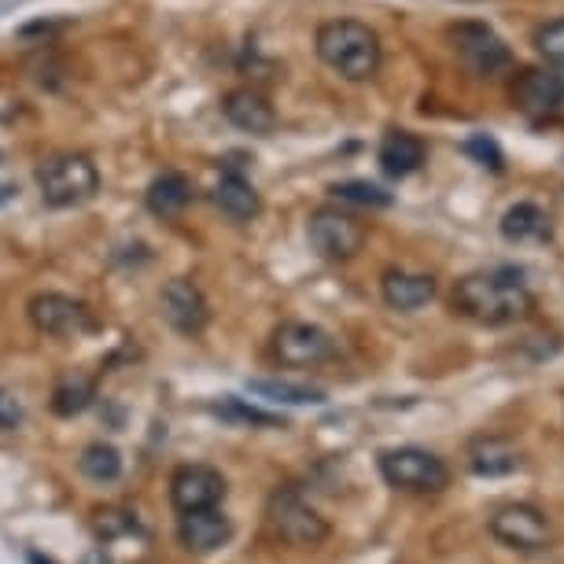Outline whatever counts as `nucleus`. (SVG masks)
Instances as JSON below:
<instances>
[{"label":"nucleus","mask_w":564,"mask_h":564,"mask_svg":"<svg viewBox=\"0 0 564 564\" xmlns=\"http://www.w3.org/2000/svg\"><path fill=\"white\" fill-rule=\"evenodd\" d=\"M451 306L462 317L487 328H502L513 322H524L535 311V295L528 292L524 273L513 265H498V270L468 273L454 284Z\"/></svg>","instance_id":"obj_1"},{"label":"nucleus","mask_w":564,"mask_h":564,"mask_svg":"<svg viewBox=\"0 0 564 564\" xmlns=\"http://www.w3.org/2000/svg\"><path fill=\"white\" fill-rule=\"evenodd\" d=\"M317 59L347 82H369L380 70V37L358 19H328L314 37Z\"/></svg>","instance_id":"obj_2"},{"label":"nucleus","mask_w":564,"mask_h":564,"mask_svg":"<svg viewBox=\"0 0 564 564\" xmlns=\"http://www.w3.org/2000/svg\"><path fill=\"white\" fill-rule=\"evenodd\" d=\"M37 188H41V199L56 210L82 207L100 193L97 163L82 152L48 155L45 163L37 166Z\"/></svg>","instance_id":"obj_3"},{"label":"nucleus","mask_w":564,"mask_h":564,"mask_svg":"<svg viewBox=\"0 0 564 564\" xmlns=\"http://www.w3.org/2000/svg\"><path fill=\"white\" fill-rule=\"evenodd\" d=\"M380 480L406 495H443L451 487V468L424 446H388L377 454Z\"/></svg>","instance_id":"obj_4"},{"label":"nucleus","mask_w":564,"mask_h":564,"mask_svg":"<svg viewBox=\"0 0 564 564\" xmlns=\"http://www.w3.org/2000/svg\"><path fill=\"white\" fill-rule=\"evenodd\" d=\"M265 517H270V528L276 531V539H284L289 546H322V542L333 535L328 520L317 513L303 498L300 487H292V484L273 491L270 506H265Z\"/></svg>","instance_id":"obj_5"},{"label":"nucleus","mask_w":564,"mask_h":564,"mask_svg":"<svg viewBox=\"0 0 564 564\" xmlns=\"http://www.w3.org/2000/svg\"><path fill=\"white\" fill-rule=\"evenodd\" d=\"M487 528H491V535L502 542L506 550H517V553H539L553 542L550 517L531 502L498 506L491 520H487Z\"/></svg>","instance_id":"obj_6"},{"label":"nucleus","mask_w":564,"mask_h":564,"mask_svg":"<svg viewBox=\"0 0 564 564\" xmlns=\"http://www.w3.org/2000/svg\"><path fill=\"white\" fill-rule=\"evenodd\" d=\"M509 97L531 126H564V74L520 70Z\"/></svg>","instance_id":"obj_7"},{"label":"nucleus","mask_w":564,"mask_h":564,"mask_svg":"<svg viewBox=\"0 0 564 564\" xmlns=\"http://www.w3.org/2000/svg\"><path fill=\"white\" fill-rule=\"evenodd\" d=\"M311 248L328 262H347L366 248V226L339 207H317L306 221Z\"/></svg>","instance_id":"obj_8"},{"label":"nucleus","mask_w":564,"mask_h":564,"mask_svg":"<svg viewBox=\"0 0 564 564\" xmlns=\"http://www.w3.org/2000/svg\"><path fill=\"white\" fill-rule=\"evenodd\" d=\"M451 41H454L457 59H462L476 78H495V74L513 67V52H509L506 41L487 23H457L451 26Z\"/></svg>","instance_id":"obj_9"},{"label":"nucleus","mask_w":564,"mask_h":564,"mask_svg":"<svg viewBox=\"0 0 564 564\" xmlns=\"http://www.w3.org/2000/svg\"><path fill=\"white\" fill-rule=\"evenodd\" d=\"M273 355L276 361L292 369H317L336 358V339L322 325L311 322H284L273 333Z\"/></svg>","instance_id":"obj_10"},{"label":"nucleus","mask_w":564,"mask_h":564,"mask_svg":"<svg viewBox=\"0 0 564 564\" xmlns=\"http://www.w3.org/2000/svg\"><path fill=\"white\" fill-rule=\"evenodd\" d=\"M229 484L218 468L210 465H181L170 476V506L181 513H196V509H215L226 502Z\"/></svg>","instance_id":"obj_11"},{"label":"nucleus","mask_w":564,"mask_h":564,"mask_svg":"<svg viewBox=\"0 0 564 564\" xmlns=\"http://www.w3.org/2000/svg\"><path fill=\"white\" fill-rule=\"evenodd\" d=\"M30 325L45 336H78V333H89L93 325V314L89 306L82 300H70L63 292H41L30 300Z\"/></svg>","instance_id":"obj_12"},{"label":"nucleus","mask_w":564,"mask_h":564,"mask_svg":"<svg viewBox=\"0 0 564 564\" xmlns=\"http://www.w3.org/2000/svg\"><path fill=\"white\" fill-rule=\"evenodd\" d=\"M159 306H163L166 325L181 336H199L210 322L207 295L199 292V284L188 281V276H174V281H166L163 295H159Z\"/></svg>","instance_id":"obj_13"},{"label":"nucleus","mask_w":564,"mask_h":564,"mask_svg":"<svg viewBox=\"0 0 564 564\" xmlns=\"http://www.w3.org/2000/svg\"><path fill=\"white\" fill-rule=\"evenodd\" d=\"M468 473L480 480H502V476H517L524 468V451L509 440V435H476L465 446Z\"/></svg>","instance_id":"obj_14"},{"label":"nucleus","mask_w":564,"mask_h":564,"mask_svg":"<svg viewBox=\"0 0 564 564\" xmlns=\"http://www.w3.org/2000/svg\"><path fill=\"white\" fill-rule=\"evenodd\" d=\"M232 539V520L221 509H196V513H181L177 520V542L188 553H215Z\"/></svg>","instance_id":"obj_15"},{"label":"nucleus","mask_w":564,"mask_h":564,"mask_svg":"<svg viewBox=\"0 0 564 564\" xmlns=\"http://www.w3.org/2000/svg\"><path fill=\"white\" fill-rule=\"evenodd\" d=\"M221 115L237 126L243 133H254V137H265L273 133L276 126V111L273 104L262 97V93L254 89H232L226 93V100H221Z\"/></svg>","instance_id":"obj_16"},{"label":"nucleus","mask_w":564,"mask_h":564,"mask_svg":"<svg viewBox=\"0 0 564 564\" xmlns=\"http://www.w3.org/2000/svg\"><path fill=\"white\" fill-rule=\"evenodd\" d=\"M380 295H384V303L391 311L413 314L435 300V276L410 273V270H388L384 281H380Z\"/></svg>","instance_id":"obj_17"},{"label":"nucleus","mask_w":564,"mask_h":564,"mask_svg":"<svg viewBox=\"0 0 564 564\" xmlns=\"http://www.w3.org/2000/svg\"><path fill=\"white\" fill-rule=\"evenodd\" d=\"M380 170H384L388 177H410L417 174V170L424 166V159H429V148H424V141L417 133L410 130H388L384 141H380Z\"/></svg>","instance_id":"obj_18"},{"label":"nucleus","mask_w":564,"mask_h":564,"mask_svg":"<svg viewBox=\"0 0 564 564\" xmlns=\"http://www.w3.org/2000/svg\"><path fill=\"white\" fill-rule=\"evenodd\" d=\"M215 199L232 221H251V218H259V210H262L259 193H254V185L240 174V170H226V174H221Z\"/></svg>","instance_id":"obj_19"},{"label":"nucleus","mask_w":564,"mask_h":564,"mask_svg":"<svg viewBox=\"0 0 564 564\" xmlns=\"http://www.w3.org/2000/svg\"><path fill=\"white\" fill-rule=\"evenodd\" d=\"M498 232L509 243H528V240H550L553 237V221L539 204H513L498 221Z\"/></svg>","instance_id":"obj_20"},{"label":"nucleus","mask_w":564,"mask_h":564,"mask_svg":"<svg viewBox=\"0 0 564 564\" xmlns=\"http://www.w3.org/2000/svg\"><path fill=\"white\" fill-rule=\"evenodd\" d=\"M144 204L159 218H174L188 204H193V185H188L185 174H177V170H166V174H159L152 185H148Z\"/></svg>","instance_id":"obj_21"},{"label":"nucleus","mask_w":564,"mask_h":564,"mask_svg":"<svg viewBox=\"0 0 564 564\" xmlns=\"http://www.w3.org/2000/svg\"><path fill=\"white\" fill-rule=\"evenodd\" d=\"M93 399H97V384L89 377H82V372H70L52 388V413L56 417H78V413L93 406Z\"/></svg>","instance_id":"obj_22"},{"label":"nucleus","mask_w":564,"mask_h":564,"mask_svg":"<svg viewBox=\"0 0 564 564\" xmlns=\"http://www.w3.org/2000/svg\"><path fill=\"white\" fill-rule=\"evenodd\" d=\"M78 473L93 484H115L122 476V454L111 443H89L78 457Z\"/></svg>","instance_id":"obj_23"},{"label":"nucleus","mask_w":564,"mask_h":564,"mask_svg":"<svg viewBox=\"0 0 564 564\" xmlns=\"http://www.w3.org/2000/svg\"><path fill=\"white\" fill-rule=\"evenodd\" d=\"M248 391L270 402H284V406H322L325 402L322 388L289 384V380H248Z\"/></svg>","instance_id":"obj_24"},{"label":"nucleus","mask_w":564,"mask_h":564,"mask_svg":"<svg viewBox=\"0 0 564 564\" xmlns=\"http://www.w3.org/2000/svg\"><path fill=\"white\" fill-rule=\"evenodd\" d=\"M215 413L221 421H229V424H254V429H289V421L284 417H273V413H265V410H259V406H248L243 399H237V395H221L218 402H215Z\"/></svg>","instance_id":"obj_25"},{"label":"nucleus","mask_w":564,"mask_h":564,"mask_svg":"<svg viewBox=\"0 0 564 564\" xmlns=\"http://www.w3.org/2000/svg\"><path fill=\"white\" fill-rule=\"evenodd\" d=\"M333 196L344 199V204H358V207H391V196L388 188L372 185V181H339V185H333Z\"/></svg>","instance_id":"obj_26"},{"label":"nucleus","mask_w":564,"mask_h":564,"mask_svg":"<svg viewBox=\"0 0 564 564\" xmlns=\"http://www.w3.org/2000/svg\"><path fill=\"white\" fill-rule=\"evenodd\" d=\"M531 41H535V52L550 63V67H564V19L542 23Z\"/></svg>","instance_id":"obj_27"},{"label":"nucleus","mask_w":564,"mask_h":564,"mask_svg":"<svg viewBox=\"0 0 564 564\" xmlns=\"http://www.w3.org/2000/svg\"><path fill=\"white\" fill-rule=\"evenodd\" d=\"M465 152L480 159L484 166H491L495 174H502V170H506V155H502V148H498V144L491 141V137H484V133H480V137H468Z\"/></svg>","instance_id":"obj_28"},{"label":"nucleus","mask_w":564,"mask_h":564,"mask_svg":"<svg viewBox=\"0 0 564 564\" xmlns=\"http://www.w3.org/2000/svg\"><path fill=\"white\" fill-rule=\"evenodd\" d=\"M23 421H26L23 399L12 388H0V432H15Z\"/></svg>","instance_id":"obj_29"},{"label":"nucleus","mask_w":564,"mask_h":564,"mask_svg":"<svg viewBox=\"0 0 564 564\" xmlns=\"http://www.w3.org/2000/svg\"><path fill=\"white\" fill-rule=\"evenodd\" d=\"M26 564H56V561L45 557V553H41V550H30V553H26Z\"/></svg>","instance_id":"obj_30"},{"label":"nucleus","mask_w":564,"mask_h":564,"mask_svg":"<svg viewBox=\"0 0 564 564\" xmlns=\"http://www.w3.org/2000/svg\"><path fill=\"white\" fill-rule=\"evenodd\" d=\"M12 196H15V188H12V185H0V207H4Z\"/></svg>","instance_id":"obj_31"}]
</instances>
